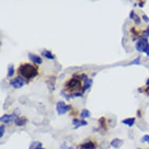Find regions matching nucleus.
Here are the masks:
<instances>
[{
	"label": "nucleus",
	"mask_w": 149,
	"mask_h": 149,
	"mask_svg": "<svg viewBox=\"0 0 149 149\" xmlns=\"http://www.w3.org/2000/svg\"><path fill=\"white\" fill-rule=\"evenodd\" d=\"M19 73L21 76H23L25 79L31 80L38 75V70L34 66L30 63H24L20 66L18 69Z\"/></svg>",
	"instance_id": "obj_1"
},
{
	"label": "nucleus",
	"mask_w": 149,
	"mask_h": 149,
	"mask_svg": "<svg viewBox=\"0 0 149 149\" xmlns=\"http://www.w3.org/2000/svg\"><path fill=\"white\" fill-rule=\"evenodd\" d=\"M75 77L77 78H73L70 79L68 82H66V89L70 92H73V93H78L80 92V90L81 87H83L81 86V82L80 81L78 75H75ZM82 91V89H81Z\"/></svg>",
	"instance_id": "obj_2"
},
{
	"label": "nucleus",
	"mask_w": 149,
	"mask_h": 149,
	"mask_svg": "<svg viewBox=\"0 0 149 149\" xmlns=\"http://www.w3.org/2000/svg\"><path fill=\"white\" fill-rule=\"evenodd\" d=\"M136 49L140 53H146L149 56V43L146 38L142 37L141 39L138 40L136 44Z\"/></svg>",
	"instance_id": "obj_3"
},
{
	"label": "nucleus",
	"mask_w": 149,
	"mask_h": 149,
	"mask_svg": "<svg viewBox=\"0 0 149 149\" xmlns=\"http://www.w3.org/2000/svg\"><path fill=\"white\" fill-rule=\"evenodd\" d=\"M71 108L72 106L70 105H66L63 101H59L56 103V111L59 115L65 114L70 111V109H71Z\"/></svg>",
	"instance_id": "obj_4"
},
{
	"label": "nucleus",
	"mask_w": 149,
	"mask_h": 149,
	"mask_svg": "<svg viewBox=\"0 0 149 149\" xmlns=\"http://www.w3.org/2000/svg\"><path fill=\"white\" fill-rule=\"evenodd\" d=\"M10 84L11 86L13 87V88L19 89L21 88L22 87L24 86L25 84V82H24V78L21 76H18L15 77V78L12 79L10 81Z\"/></svg>",
	"instance_id": "obj_5"
},
{
	"label": "nucleus",
	"mask_w": 149,
	"mask_h": 149,
	"mask_svg": "<svg viewBox=\"0 0 149 149\" xmlns=\"http://www.w3.org/2000/svg\"><path fill=\"white\" fill-rule=\"evenodd\" d=\"M16 117H18V116H16L14 113H13V114H5V115L1 116L0 120H1V122H3V123H10L12 122H13V121H15Z\"/></svg>",
	"instance_id": "obj_6"
},
{
	"label": "nucleus",
	"mask_w": 149,
	"mask_h": 149,
	"mask_svg": "<svg viewBox=\"0 0 149 149\" xmlns=\"http://www.w3.org/2000/svg\"><path fill=\"white\" fill-rule=\"evenodd\" d=\"M123 143H124V141L123 140H121L120 138H114L113 141H111L110 144H111V146L113 147L114 148L119 149L123 146Z\"/></svg>",
	"instance_id": "obj_7"
},
{
	"label": "nucleus",
	"mask_w": 149,
	"mask_h": 149,
	"mask_svg": "<svg viewBox=\"0 0 149 149\" xmlns=\"http://www.w3.org/2000/svg\"><path fill=\"white\" fill-rule=\"evenodd\" d=\"M29 59L32 61L33 63H36V64H42V59L38 55H36L33 54V53H29L28 54Z\"/></svg>",
	"instance_id": "obj_8"
},
{
	"label": "nucleus",
	"mask_w": 149,
	"mask_h": 149,
	"mask_svg": "<svg viewBox=\"0 0 149 149\" xmlns=\"http://www.w3.org/2000/svg\"><path fill=\"white\" fill-rule=\"evenodd\" d=\"M72 122H73V125H75V127H74L75 130H77L79 127H81V126H84L87 125V122L84 120H80L78 119H73Z\"/></svg>",
	"instance_id": "obj_9"
},
{
	"label": "nucleus",
	"mask_w": 149,
	"mask_h": 149,
	"mask_svg": "<svg viewBox=\"0 0 149 149\" xmlns=\"http://www.w3.org/2000/svg\"><path fill=\"white\" fill-rule=\"evenodd\" d=\"M84 81V86H83V87H82V91H81V93H82V94H84V92H85V91H87V89L90 88L91 86L92 85V84H93V80L88 78V77L85 79Z\"/></svg>",
	"instance_id": "obj_10"
},
{
	"label": "nucleus",
	"mask_w": 149,
	"mask_h": 149,
	"mask_svg": "<svg viewBox=\"0 0 149 149\" xmlns=\"http://www.w3.org/2000/svg\"><path fill=\"white\" fill-rule=\"evenodd\" d=\"M80 149H95L96 146L92 141H87L79 146Z\"/></svg>",
	"instance_id": "obj_11"
},
{
	"label": "nucleus",
	"mask_w": 149,
	"mask_h": 149,
	"mask_svg": "<svg viewBox=\"0 0 149 149\" xmlns=\"http://www.w3.org/2000/svg\"><path fill=\"white\" fill-rule=\"evenodd\" d=\"M15 124L17 126H24L27 122V119L25 117H16V120H15Z\"/></svg>",
	"instance_id": "obj_12"
},
{
	"label": "nucleus",
	"mask_w": 149,
	"mask_h": 149,
	"mask_svg": "<svg viewBox=\"0 0 149 149\" xmlns=\"http://www.w3.org/2000/svg\"><path fill=\"white\" fill-rule=\"evenodd\" d=\"M135 120H136V118L132 117V118H127V119H125L122 120V123L125 124V125H127L128 126H133L134 123H135Z\"/></svg>",
	"instance_id": "obj_13"
},
{
	"label": "nucleus",
	"mask_w": 149,
	"mask_h": 149,
	"mask_svg": "<svg viewBox=\"0 0 149 149\" xmlns=\"http://www.w3.org/2000/svg\"><path fill=\"white\" fill-rule=\"evenodd\" d=\"M42 55H43L46 59H55V55H53L52 52H50L49 50H44V51H42Z\"/></svg>",
	"instance_id": "obj_14"
},
{
	"label": "nucleus",
	"mask_w": 149,
	"mask_h": 149,
	"mask_svg": "<svg viewBox=\"0 0 149 149\" xmlns=\"http://www.w3.org/2000/svg\"><path fill=\"white\" fill-rule=\"evenodd\" d=\"M29 149H42V144L39 141H33L30 144Z\"/></svg>",
	"instance_id": "obj_15"
},
{
	"label": "nucleus",
	"mask_w": 149,
	"mask_h": 149,
	"mask_svg": "<svg viewBox=\"0 0 149 149\" xmlns=\"http://www.w3.org/2000/svg\"><path fill=\"white\" fill-rule=\"evenodd\" d=\"M91 116V113L89 112L88 109H83L81 111V117L82 118V120H84L85 118H88Z\"/></svg>",
	"instance_id": "obj_16"
},
{
	"label": "nucleus",
	"mask_w": 149,
	"mask_h": 149,
	"mask_svg": "<svg viewBox=\"0 0 149 149\" xmlns=\"http://www.w3.org/2000/svg\"><path fill=\"white\" fill-rule=\"evenodd\" d=\"M14 73V66H13V64H10L8 66V71H7V77H10L13 75Z\"/></svg>",
	"instance_id": "obj_17"
},
{
	"label": "nucleus",
	"mask_w": 149,
	"mask_h": 149,
	"mask_svg": "<svg viewBox=\"0 0 149 149\" xmlns=\"http://www.w3.org/2000/svg\"><path fill=\"white\" fill-rule=\"evenodd\" d=\"M141 63V57L138 56L137 58H136L135 59H133L131 63H130L128 65H133V64H136V65H139Z\"/></svg>",
	"instance_id": "obj_18"
},
{
	"label": "nucleus",
	"mask_w": 149,
	"mask_h": 149,
	"mask_svg": "<svg viewBox=\"0 0 149 149\" xmlns=\"http://www.w3.org/2000/svg\"><path fill=\"white\" fill-rule=\"evenodd\" d=\"M5 126L4 125H1L0 126V137H3V134L5 133Z\"/></svg>",
	"instance_id": "obj_19"
},
{
	"label": "nucleus",
	"mask_w": 149,
	"mask_h": 149,
	"mask_svg": "<svg viewBox=\"0 0 149 149\" xmlns=\"http://www.w3.org/2000/svg\"><path fill=\"white\" fill-rule=\"evenodd\" d=\"M141 142H148L149 144V135H144L142 138L141 139Z\"/></svg>",
	"instance_id": "obj_20"
},
{
	"label": "nucleus",
	"mask_w": 149,
	"mask_h": 149,
	"mask_svg": "<svg viewBox=\"0 0 149 149\" xmlns=\"http://www.w3.org/2000/svg\"><path fill=\"white\" fill-rule=\"evenodd\" d=\"M143 37L144 38H149V26L147 27V29L143 32Z\"/></svg>",
	"instance_id": "obj_21"
},
{
	"label": "nucleus",
	"mask_w": 149,
	"mask_h": 149,
	"mask_svg": "<svg viewBox=\"0 0 149 149\" xmlns=\"http://www.w3.org/2000/svg\"><path fill=\"white\" fill-rule=\"evenodd\" d=\"M133 20H134V22L136 23V24H141V19H140V17H139L137 15H135V16H134V18H133Z\"/></svg>",
	"instance_id": "obj_22"
},
{
	"label": "nucleus",
	"mask_w": 149,
	"mask_h": 149,
	"mask_svg": "<svg viewBox=\"0 0 149 149\" xmlns=\"http://www.w3.org/2000/svg\"><path fill=\"white\" fill-rule=\"evenodd\" d=\"M135 15H136V14H135V13H134V11L131 10V13H130V16H130V19H132V20H133V19L134 18Z\"/></svg>",
	"instance_id": "obj_23"
},
{
	"label": "nucleus",
	"mask_w": 149,
	"mask_h": 149,
	"mask_svg": "<svg viewBox=\"0 0 149 149\" xmlns=\"http://www.w3.org/2000/svg\"><path fill=\"white\" fill-rule=\"evenodd\" d=\"M142 19H143L145 22H149L148 16H147V15H145V14H144V15L142 16Z\"/></svg>",
	"instance_id": "obj_24"
},
{
	"label": "nucleus",
	"mask_w": 149,
	"mask_h": 149,
	"mask_svg": "<svg viewBox=\"0 0 149 149\" xmlns=\"http://www.w3.org/2000/svg\"><path fill=\"white\" fill-rule=\"evenodd\" d=\"M144 3H145V2H141V3H139V6H140V7H143V6H144Z\"/></svg>",
	"instance_id": "obj_25"
},
{
	"label": "nucleus",
	"mask_w": 149,
	"mask_h": 149,
	"mask_svg": "<svg viewBox=\"0 0 149 149\" xmlns=\"http://www.w3.org/2000/svg\"><path fill=\"white\" fill-rule=\"evenodd\" d=\"M146 85H147V86H148V90H149V78L148 79V80H147Z\"/></svg>",
	"instance_id": "obj_26"
},
{
	"label": "nucleus",
	"mask_w": 149,
	"mask_h": 149,
	"mask_svg": "<svg viewBox=\"0 0 149 149\" xmlns=\"http://www.w3.org/2000/svg\"><path fill=\"white\" fill-rule=\"evenodd\" d=\"M137 115H138L139 117L141 118V111H140V110H138V111H137Z\"/></svg>",
	"instance_id": "obj_27"
},
{
	"label": "nucleus",
	"mask_w": 149,
	"mask_h": 149,
	"mask_svg": "<svg viewBox=\"0 0 149 149\" xmlns=\"http://www.w3.org/2000/svg\"><path fill=\"white\" fill-rule=\"evenodd\" d=\"M42 149H45V148H42Z\"/></svg>",
	"instance_id": "obj_28"
},
{
	"label": "nucleus",
	"mask_w": 149,
	"mask_h": 149,
	"mask_svg": "<svg viewBox=\"0 0 149 149\" xmlns=\"http://www.w3.org/2000/svg\"><path fill=\"white\" fill-rule=\"evenodd\" d=\"M138 149H139V148H138Z\"/></svg>",
	"instance_id": "obj_29"
}]
</instances>
